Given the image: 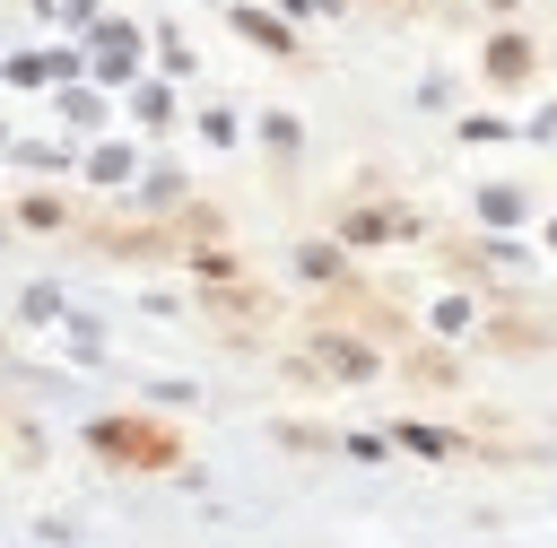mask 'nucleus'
I'll use <instances>...</instances> for the list:
<instances>
[]
</instances>
